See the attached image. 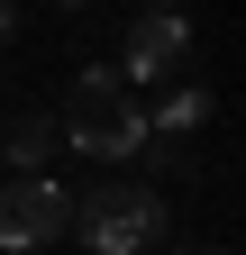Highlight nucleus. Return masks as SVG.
I'll return each mask as SVG.
<instances>
[{
    "mask_svg": "<svg viewBox=\"0 0 246 255\" xmlns=\"http://www.w3.org/2000/svg\"><path fill=\"white\" fill-rule=\"evenodd\" d=\"M64 146H82V155H137L146 146V101H137V82H119L110 64H91V73H73V91H64Z\"/></svg>",
    "mask_w": 246,
    "mask_h": 255,
    "instance_id": "nucleus-1",
    "label": "nucleus"
},
{
    "mask_svg": "<svg viewBox=\"0 0 246 255\" xmlns=\"http://www.w3.org/2000/svg\"><path fill=\"white\" fill-rule=\"evenodd\" d=\"M155 228H164V201L146 182H110V191H82L73 201V237L91 255H137Z\"/></svg>",
    "mask_w": 246,
    "mask_h": 255,
    "instance_id": "nucleus-2",
    "label": "nucleus"
},
{
    "mask_svg": "<svg viewBox=\"0 0 246 255\" xmlns=\"http://www.w3.org/2000/svg\"><path fill=\"white\" fill-rule=\"evenodd\" d=\"M55 237H73V191L55 182V173L0 182V246L27 255V246H55Z\"/></svg>",
    "mask_w": 246,
    "mask_h": 255,
    "instance_id": "nucleus-3",
    "label": "nucleus"
},
{
    "mask_svg": "<svg viewBox=\"0 0 246 255\" xmlns=\"http://www.w3.org/2000/svg\"><path fill=\"white\" fill-rule=\"evenodd\" d=\"M182 64H192V18L182 9H137L128 55H119V82H173Z\"/></svg>",
    "mask_w": 246,
    "mask_h": 255,
    "instance_id": "nucleus-4",
    "label": "nucleus"
},
{
    "mask_svg": "<svg viewBox=\"0 0 246 255\" xmlns=\"http://www.w3.org/2000/svg\"><path fill=\"white\" fill-rule=\"evenodd\" d=\"M201 128H210V91L201 82H182V91H164V110H146V137H164V146L201 137Z\"/></svg>",
    "mask_w": 246,
    "mask_h": 255,
    "instance_id": "nucleus-5",
    "label": "nucleus"
},
{
    "mask_svg": "<svg viewBox=\"0 0 246 255\" xmlns=\"http://www.w3.org/2000/svg\"><path fill=\"white\" fill-rule=\"evenodd\" d=\"M46 155H55V128H46V119H18V128H9V164H18V173H46Z\"/></svg>",
    "mask_w": 246,
    "mask_h": 255,
    "instance_id": "nucleus-6",
    "label": "nucleus"
},
{
    "mask_svg": "<svg viewBox=\"0 0 246 255\" xmlns=\"http://www.w3.org/2000/svg\"><path fill=\"white\" fill-rule=\"evenodd\" d=\"M9 27H18V9H9V0H0V46H9Z\"/></svg>",
    "mask_w": 246,
    "mask_h": 255,
    "instance_id": "nucleus-7",
    "label": "nucleus"
},
{
    "mask_svg": "<svg viewBox=\"0 0 246 255\" xmlns=\"http://www.w3.org/2000/svg\"><path fill=\"white\" fill-rule=\"evenodd\" d=\"M146 9H182V0H146Z\"/></svg>",
    "mask_w": 246,
    "mask_h": 255,
    "instance_id": "nucleus-8",
    "label": "nucleus"
},
{
    "mask_svg": "<svg viewBox=\"0 0 246 255\" xmlns=\"http://www.w3.org/2000/svg\"><path fill=\"white\" fill-rule=\"evenodd\" d=\"M73 9H82V0H73Z\"/></svg>",
    "mask_w": 246,
    "mask_h": 255,
    "instance_id": "nucleus-9",
    "label": "nucleus"
}]
</instances>
